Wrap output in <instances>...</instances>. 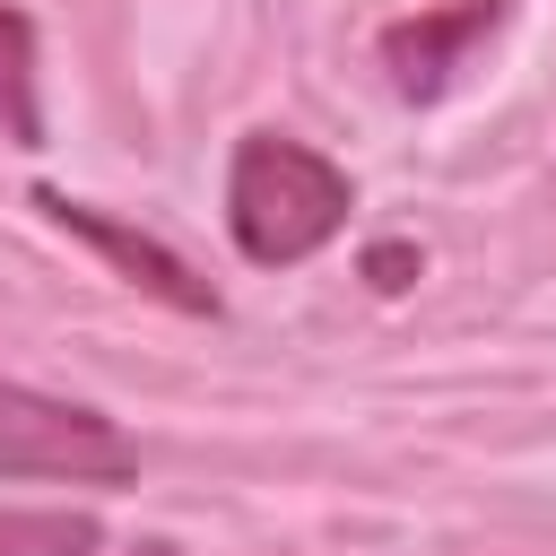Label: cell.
I'll return each instance as SVG.
<instances>
[{
  "label": "cell",
  "instance_id": "277c9868",
  "mask_svg": "<svg viewBox=\"0 0 556 556\" xmlns=\"http://www.w3.org/2000/svg\"><path fill=\"white\" fill-rule=\"evenodd\" d=\"M35 208L52 217V226H70L78 243H96L130 287H148L156 304H174V313H217V287L182 261V252H165L156 235H139V226H122V217H104L96 200H70V191H35Z\"/></svg>",
  "mask_w": 556,
  "mask_h": 556
},
{
  "label": "cell",
  "instance_id": "52a82bcc",
  "mask_svg": "<svg viewBox=\"0 0 556 556\" xmlns=\"http://www.w3.org/2000/svg\"><path fill=\"white\" fill-rule=\"evenodd\" d=\"M365 278H374V287H408V278H417V243H374V252H365Z\"/></svg>",
  "mask_w": 556,
  "mask_h": 556
},
{
  "label": "cell",
  "instance_id": "8992f818",
  "mask_svg": "<svg viewBox=\"0 0 556 556\" xmlns=\"http://www.w3.org/2000/svg\"><path fill=\"white\" fill-rule=\"evenodd\" d=\"M0 113H9V130L35 148L43 139V104H35V26L17 17V9H0Z\"/></svg>",
  "mask_w": 556,
  "mask_h": 556
},
{
  "label": "cell",
  "instance_id": "5b68a950",
  "mask_svg": "<svg viewBox=\"0 0 556 556\" xmlns=\"http://www.w3.org/2000/svg\"><path fill=\"white\" fill-rule=\"evenodd\" d=\"M104 521L78 513V504H26V513H0V556H96Z\"/></svg>",
  "mask_w": 556,
  "mask_h": 556
},
{
  "label": "cell",
  "instance_id": "3957f363",
  "mask_svg": "<svg viewBox=\"0 0 556 556\" xmlns=\"http://www.w3.org/2000/svg\"><path fill=\"white\" fill-rule=\"evenodd\" d=\"M495 26H504V0H460V9L400 17V26H382V70L408 104H434V96H452V78L478 61V43Z\"/></svg>",
  "mask_w": 556,
  "mask_h": 556
},
{
  "label": "cell",
  "instance_id": "6da1fadb",
  "mask_svg": "<svg viewBox=\"0 0 556 556\" xmlns=\"http://www.w3.org/2000/svg\"><path fill=\"white\" fill-rule=\"evenodd\" d=\"M356 191L348 174L304 148V139H278V130H252L235 139V165H226V226H235V252L261 261V269H287V261H313L339 226H348Z\"/></svg>",
  "mask_w": 556,
  "mask_h": 556
},
{
  "label": "cell",
  "instance_id": "7a4b0ae2",
  "mask_svg": "<svg viewBox=\"0 0 556 556\" xmlns=\"http://www.w3.org/2000/svg\"><path fill=\"white\" fill-rule=\"evenodd\" d=\"M139 469V443L52 391L0 382V478H70V486H122Z\"/></svg>",
  "mask_w": 556,
  "mask_h": 556
}]
</instances>
